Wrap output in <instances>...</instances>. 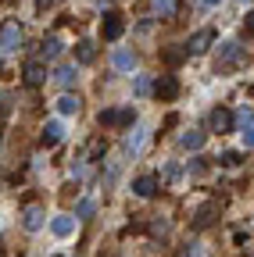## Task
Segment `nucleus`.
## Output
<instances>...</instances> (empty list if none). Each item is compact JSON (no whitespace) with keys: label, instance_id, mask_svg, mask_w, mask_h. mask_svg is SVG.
<instances>
[{"label":"nucleus","instance_id":"nucleus-1","mask_svg":"<svg viewBox=\"0 0 254 257\" xmlns=\"http://www.w3.org/2000/svg\"><path fill=\"white\" fill-rule=\"evenodd\" d=\"M97 121H101L104 128L133 125V121H136V111H133V104H125V107H108V111H101V114H97Z\"/></svg>","mask_w":254,"mask_h":257},{"label":"nucleus","instance_id":"nucleus-2","mask_svg":"<svg viewBox=\"0 0 254 257\" xmlns=\"http://www.w3.org/2000/svg\"><path fill=\"white\" fill-rule=\"evenodd\" d=\"M215 221H218V204L208 200V204H201V207L194 211V221H190V225H194L197 232H204V229H211Z\"/></svg>","mask_w":254,"mask_h":257},{"label":"nucleus","instance_id":"nucleus-3","mask_svg":"<svg viewBox=\"0 0 254 257\" xmlns=\"http://www.w3.org/2000/svg\"><path fill=\"white\" fill-rule=\"evenodd\" d=\"M22 47V29L18 22H4V29H0V50L4 54H15Z\"/></svg>","mask_w":254,"mask_h":257},{"label":"nucleus","instance_id":"nucleus-4","mask_svg":"<svg viewBox=\"0 0 254 257\" xmlns=\"http://www.w3.org/2000/svg\"><path fill=\"white\" fill-rule=\"evenodd\" d=\"M150 93L157 96V100H176L179 96V79L176 75H161L157 82H150Z\"/></svg>","mask_w":254,"mask_h":257},{"label":"nucleus","instance_id":"nucleus-5","mask_svg":"<svg viewBox=\"0 0 254 257\" xmlns=\"http://www.w3.org/2000/svg\"><path fill=\"white\" fill-rule=\"evenodd\" d=\"M240 61H243V47L236 40H226L218 47V64L222 68H233V64H240Z\"/></svg>","mask_w":254,"mask_h":257},{"label":"nucleus","instance_id":"nucleus-6","mask_svg":"<svg viewBox=\"0 0 254 257\" xmlns=\"http://www.w3.org/2000/svg\"><path fill=\"white\" fill-rule=\"evenodd\" d=\"M43 225H47V211H43V207L33 204V207L22 211V229H25V232H40Z\"/></svg>","mask_w":254,"mask_h":257},{"label":"nucleus","instance_id":"nucleus-7","mask_svg":"<svg viewBox=\"0 0 254 257\" xmlns=\"http://www.w3.org/2000/svg\"><path fill=\"white\" fill-rule=\"evenodd\" d=\"M65 133H68V128H65V121H61V118H50V121L43 125V136H40V143H43V147H57L61 140H65Z\"/></svg>","mask_w":254,"mask_h":257},{"label":"nucleus","instance_id":"nucleus-8","mask_svg":"<svg viewBox=\"0 0 254 257\" xmlns=\"http://www.w3.org/2000/svg\"><path fill=\"white\" fill-rule=\"evenodd\" d=\"M211 43H215V32H211V29H201V32H194V36L186 40L183 50H186V54H204Z\"/></svg>","mask_w":254,"mask_h":257},{"label":"nucleus","instance_id":"nucleus-9","mask_svg":"<svg viewBox=\"0 0 254 257\" xmlns=\"http://www.w3.org/2000/svg\"><path fill=\"white\" fill-rule=\"evenodd\" d=\"M208 125H211V133H233V114L226 111V107H215L211 111V118H208Z\"/></svg>","mask_w":254,"mask_h":257},{"label":"nucleus","instance_id":"nucleus-10","mask_svg":"<svg viewBox=\"0 0 254 257\" xmlns=\"http://www.w3.org/2000/svg\"><path fill=\"white\" fill-rule=\"evenodd\" d=\"M50 232H54L57 239H68V236L75 232V218H72V214H57V218H50Z\"/></svg>","mask_w":254,"mask_h":257},{"label":"nucleus","instance_id":"nucleus-11","mask_svg":"<svg viewBox=\"0 0 254 257\" xmlns=\"http://www.w3.org/2000/svg\"><path fill=\"white\" fill-rule=\"evenodd\" d=\"M236 128H240V140H243V147L250 150V143H254V121H250V107H243V111H240Z\"/></svg>","mask_w":254,"mask_h":257},{"label":"nucleus","instance_id":"nucleus-12","mask_svg":"<svg viewBox=\"0 0 254 257\" xmlns=\"http://www.w3.org/2000/svg\"><path fill=\"white\" fill-rule=\"evenodd\" d=\"M22 75H25L29 86H43V82H47V68H43L40 61H29L25 68H22Z\"/></svg>","mask_w":254,"mask_h":257},{"label":"nucleus","instance_id":"nucleus-13","mask_svg":"<svg viewBox=\"0 0 254 257\" xmlns=\"http://www.w3.org/2000/svg\"><path fill=\"white\" fill-rule=\"evenodd\" d=\"M111 64H115V72H133L136 68V54L133 50H115L111 54Z\"/></svg>","mask_w":254,"mask_h":257},{"label":"nucleus","instance_id":"nucleus-14","mask_svg":"<svg viewBox=\"0 0 254 257\" xmlns=\"http://www.w3.org/2000/svg\"><path fill=\"white\" fill-rule=\"evenodd\" d=\"M133 193H136V197H154V193H157V179L154 175H140L136 182H133Z\"/></svg>","mask_w":254,"mask_h":257},{"label":"nucleus","instance_id":"nucleus-15","mask_svg":"<svg viewBox=\"0 0 254 257\" xmlns=\"http://www.w3.org/2000/svg\"><path fill=\"white\" fill-rule=\"evenodd\" d=\"M54 79H57V86H65V89H72L75 86V64H57V72H54Z\"/></svg>","mask_w":254,"mask_h":257},{"label":"nucleus","instance_id":"nucleus-16","mask_svg":"<svg viewBox=\"0 0 254 257\" xmlns=\"http://www.w3.org/2000/svg\"><path fill=\"white\" fill-rule=\"evenodd\" d=\"M75 61H79V64H93V61H97V47H93V40H79Z\"/></svg>","mask_w":254,"mask_h":257},{"label":"nucleus","instance_id":"nucleus-17","mask_svg":"<svg viewBox=\"0 0 254 257\" xmlns=\"http://www.w3.org/2000/svg\"><path fill=\"white\" fill-rule=\"evenodd\" d=\"M61 50H65L61 36H47V40H43V47H40V54H43L47 61H57V57H61Z\"/></svg>","mask_w":254,"mask_h":257},{"label":"nucleus","instance_id":"nucleus-18","mask_svg":"<svg viewBox=\"0 0 254 257\" xmlns=\"http://www.w3.org/2000/svg\"><path fill=\"white\" fill-rule=\"evenodd\" d=\"M122 32H125V22H122L118 15H108V18H104V40H118Z\"/></svg>","mask_w":254,"mask_h":257},{"label":"nucleus","instance_id":"nucleus-19","mask_svg":"<svg viewBox=\"0 0 254 257\" xmlns=\"http://www.w3.org/2000/svg\"><path fill=\"white\" fill-rule=\"evenodd\" d=\"M79 107H82V100H79V96H72V93H65V96H61V100H57V114H79Z\"/></svg>","mask_w":254,"mask_h":257},{"label":"nucleus","instance_id":"nucleus-20","mask_svg":"<svg viewBox=\"0 0 254 257\" xmlns=\"http://www.w3.org/2000/svg\"><path fill=\"white\" fill-rule=\"evenodd\" d=\"M179 147H183V150H201V147H204V133L190 128V133H183V136H179Z\"/></svg>","mask_w":254,"mask_h":257},{"label":"nucleus","instance_id":"nucleus-21","mask_svg":"<svg viewBox=\"0 0 254 257\" xmlns=\"http://www.w3.org/2000/svg\"><path fill=\"white\" fill-rule=\"evenodd\" d=\"M93 211H97V200H90V197H82L75 204V218H93Z\"/></svg>","mask_w":254,"mask_h":257},{"label":"nucleus","instance_id":"nucleus-22","mask_svg":"<svg viewBox=\"0 0 254 257\" xmlns=\"http://www.w3.org/2000/svg\"><path fill=\"white\" fill-rule=\"evenodd\" d=\"M147 147V128H136V136H129V154H140Z\"/></svg>","mask_w":254,"mask_h":257},{"label":"nucleus","instance_id":"nucleus-23","mask_svg":"<svg viewBox=\"0 0 254 257\" xmlns=\"http://www.w3.org/2000/svg\"><path fill=\"white\" fill-rule=\"evenodd\" d=\"M154 8L161 11V18H172L176 15V0H154Z\"/></svg>","mask_w":254,"mask_h":257},{"label":"nucleus","instance_id":"nucleus-24","mask_svg":"<svg viewBox=\"0 0 254 257\" xmlns=\"http://www.w3.org/2000/svg\"><path fill=\"white\" fill-rule=\"evenodd\" d=\"M218 161H222V165H226V168H236V165H240V161H243V157H240L236 150H226V154H222Z\"/></svg>","mask_w":254,"mask_h":257},{"label":"nucleus","instance_id":"nucleus-25","mask_svg":"<svg viewBox=\"0 0 254 257\" xmlns=\"http://www.w3.org/2000/svg\"><path fill=\"white\" fill-rule=\"evenodd\" d=\"M133 89H136V96H147V93H150V79H147V75H136Z\"/></svg>","mask_w":254,"mask_h":257},{"label":"nucleus","instance_id":"nucleus-26","mask_svg":"<svg viewBox=\"0 0 254 257\" xmlns=\"http://www.w3.org/2000/svg\"><path fill=\"white\" fill-rule=\"evenodd\" d=\"M104 150H108V147H104V140H93V143H90V147H86V157H90V161H93V157H101V154H104Z\"/></svg>","mask_w":254,"mask_h":257},{"label":"nucleus","instance_id":"nucleus-27","mask_svg":"<svg viewBox=\"0 0 254 257\" xmlns=\"http://www.w3.org/2000/svg\"><path fill=\"white\" fill-rule=\"evenodd\" d=\"M179 257H204V250H201V243H190V246H183Z\"/></svg>","mask_w":254,"mask_h":257},{"label":"nucleus","instance_id":"nucleus-28","mask_svg":"<svg viewBox=\"0 0 254 257\" xmlns=\"http://www.w3.org/2000/svg\"><path fill=\"white\" fill-rule=\"evenodd\" d=\"M204 168H208V165H204V157H194V165H190V172H194V175H204Z\"/></svg>","mask_w":254,"mask_h":257},{"label":"nucleus","instance_id":"nucleus-29","mask_svg":"<svg viewBox=\"0 0 254 257\" xmlns=\"http://www.w3.org/2000/svg\"><path fill=\"white\" fill-rule=\"evenodd\" d=\"M165 57H168V64H179V61H183V57H186V50H168V54H165Z\"/></svg>","mask_w":254,"mask_h":257},{"label":"nucleus","instance_id":"nucleus-30","mask_svg":"<svg viewBox=\"0 0 254 257\" xmlns=\"http://www.w3.org/2000/svg\"><path fill=\"white\" fill-rule=\"evenodd\" d=\"M165 179H168V182H172V179H179V168H176V165H168V168H165Z\"/></svg>","mask_w":254,"mask_h":257},{"label":"nucleus","instance_id":"nucleus-31","mask_svg":"<svg viewBox=\"0 0 254 257\" xmlns=\"http://www.w3.org/2000/svg\"><path fill=\"white\" fill-rule=\"evenodd\" d=\"M54 4V0H36V8H50Z\"/></svg>","mask_w":254,"mask_h":257},{"label":"nucleus","instance_id":"nucleus-32","mask_svg":"<svg viewBox=\"0 0 254 257\" xmlns=\"http://www.w3.org/2000/svg\"><path fill=\"white\" fill-rule=\"evenodd\" d=\"M204 4H208V8H218V4H222V0H204Z\"/></svg>","mask_w":254,"mask_h":257}]
</instances>
